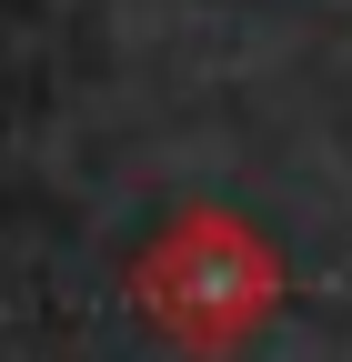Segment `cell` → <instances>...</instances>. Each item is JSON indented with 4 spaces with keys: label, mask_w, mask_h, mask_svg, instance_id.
I'll return each instance as SVG.
<instances>
[{
    "label": "cell",
    "mask_w": 352,
    "mask_h": 362,
    "mask_svg": "<svg viewBox=\"0 0 352 362\" xmlns=\"http://www.w3.org/2000/svg\"><path fill=\"white\" fill-rule=\"evenodd\" d=\"M272 292H282V262H272L262 232H242V221H182L171 252L151 262V302L192 342H242L262 312H272Z\"/></svg>",
    "instance_id": "cell-1"
}]
</instances>
